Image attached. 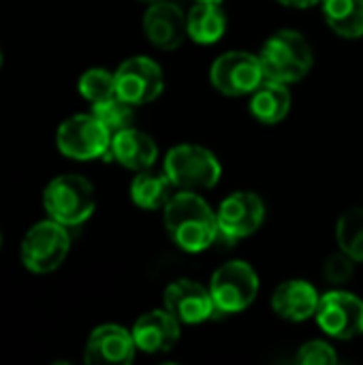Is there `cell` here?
I'll list each match as a JSON object with an SVG mask.
<instances>
[{
    "label": "cell",
    "instance_id": "20",
    "mask_svg": "<svg viewBox=\"0 0 363 365\" xmlns=\"http://www.w3.org/2000/svg\"><path fill=\"white\" fill-rule=\"evenodd\" d=\"M188 38L197 45H214L227 32V15L218 2H195L186 13Z\"/></svg>",
    "mask_w": 363,
    "mask_h": 365
},
{
    "label": "cell",
    "instance_id": "3",
    "mask_svg": "<svg viewBox=\"0 0 363 365\" xmlns=\"http://www.w3.org/2000/svg\"><path fill=\"white\" fill-rule=\"evenodd\" d=\"M165 173L178 190H210L220 182L223 167L216 154L197 143H180L171 148L163 163Z\"/></svg>",
    "mask_w": 363,
    "mask_h": 365
},
{
    "label": "cell",
    "instance_id": "27",
    "mask_svg": "<svg viewBox=\"0 0 363 365\" xmlns=\"http://www.w3.org/2000/svg\"><path fill=\"white\" fill-rule=\"evenodd\" d=\"M282 6H291V9H310V6H319L321 0H276Z\"/></svg>",
    "mask_w": 363,
    "mask_h": 365
},
{
    "label": "cell",
    "instance_id": "30",
    "mask_svg": "<svg viewBox=\"0 0 363 365\" xmlns=\"http://www.w3.org/2000/svg\"><path fill=\"white\" fill-rule=\"evenodd\" d=\"M0 66H2V53H0Z\"/></svg>",
    "mask_w": 363,
    "mask_h": 365
},
{
    "label": "cell",
    "instance_id": "7",
    "mask_svg": "<svg viewBox=\"0 0 363 365\" xmlns=\"http://www.w3.org/2000/svg\"><path fill=\"white\" fill-rule=\"evenodd\" d=\"M56 145L66 158L73 160H105L111 145V133L94 113H79L58 126Z\"/></svg>",
    "mask_w": 363,
    "mask_h": 365
},
{
    "label": "cell",
    "instance_id": "4",
    "mask_svg": "<svg viewBox=\"0 0 363 365\" xmlns=\"http://www.w3.org/2000/svg\"><path fill=\"white\" fill-rule=\"evenodd\" d=\"M43 207L51 220L64 227H79L96 207L94 186L77 173L58 175L43 192Z\"/></svg>",
    "mask_w": 363,
    "mask_h": 365
},
{
    "label": "cell",
    "instance_id": "22",
    "mask_svg": "<svg viewBox=\"0 0 363 365\" xmlns=\"http://www.w3.org/2000/svg\"><path fill=\"white\" fill-rule=\"evenodd\" d=\"M336 242L342 252L363 263V207H353L338 218Z\"/></svg>",
    "mask_w": 363,
    "mask_h": 365
},
{
    "label": "cell",
    "instance_id": "24",
    "mask_svg": "<svg viewBox=\"0 0 363 365\" xmlns=\"http://www.w3.org/2000/svg\"><path fill=\"white\" fill-rule=\"evenodd\" d=\"M92 113L103 122V126L111 133V137L124 128H131L135 122V105L126 103L120 96L92 105Z\"/></svg>",
    "mask_w": 363,
    "mask_h": 365
},
{
    "label": "cell",
    "instance_id": "26",
    "mask_svg": "<svg viewBox=\"0 0 363 365\" xmlns=\"http://www.w3.org/2000/svg\"><path fill=\"white\" fill-rule=\"evenodd\" d=\"M295 364L300 365H336L338 355L334 346L325 340H310L302 344V349L295 355Z\"/></svg>",
    "mask_w": 363,
    "mask_h": 365
},
{
    "label": "cell",
    "instance_id": "14",
    "mask_svg": "<svg viewBox=\"0 0 363 365\" xmlns=\"http://www.w3.org/2000/svg\"><path fill=\"white\" fill-rule=\"evenodd\" d=\"M135 353L137 344L133 331L124 329L122 325L107 323L90 334L83 359L90 365H128L133 364Z\"/></svg>",
    "mask_w": 363,
    "mask_h": 365
},
{
    "label": "cell",
    "instance_id": "15",
    "mask_svg": "<svg viewBox=\"0 0 363 365\" xmlns=\"http://www.w3.org/2000/svg\"><path fill=\"white\" fill-rule=\"evenodd\" d=\"M133 338L137 351L148 355H160L175 349L182 336V323L167 310H150L141 314L133 325Z\"/></svg>",
    "mask_w": 363,
    "mask_h": 365
},
{
    "label": "cell",
    "instance_id": "23",
    "mask_svg": "<svg viewBox=\"0 0 363 365\" xmlns=\"http://www.w3.org/2000/svg\"><path fill=\"white\" fill-rule=\"evenodd\" d=\"M79 94L90 103V105H98L103 101H109L113 96H118L116 92V73L107 71V68H88L81 77H79Z\"/></svg>",
    "mask_w": 363,
    "mask_h": 365
},
{
    "label": "cell",
    "instance_id": "8",
    "mask_svg": "<svg viewBox=\"0 0 363 365\" xmlns=\"http://www.w3.org/2000/svg\"><path fill=\"white\" fill-rule=\"evenodd\" d=\"M265 79L257 53L231 49L220 53L210 66V81L223 96H250Z\"/></svg>",
    "mask_w": 363,
    "mask_h": 365
},
{
    "label": "cell",
    "instance_id": "18",
    "mask_svg": "<svg viewBox=\"0 0 363 365\" xmlns=\"http://www.w3.org/2000/svg\"><path fill=\"white\" fill-rule=\"evenodd\" d=\"M291 103H293V96L287 83L263 79L261 86L250 94L248 107L257 122L265 126H276L289 115Z\"/></svg>",
    "mask_w": 363,
    "mask_h": 365
},
{
    "label": "cell",
    "instance_id": "19",
    "mask_svg": "<svg viewBox=\"0 0 363 365\" xmlns=\"http://www.w3.org/2000/svg\"><path fill=\"white\" fill-rule=\"evenodd\" d=\"M178 192L165 169L156 171L154 167L137 171V175L131 182V199L141 210H165V205L171 201V197Z\"/></svg>",
    "mask_w": 363,
    "mask_h": 365
},
{
    "label": "cell",
    "instance_id": "16",
    "mask_svg": "<svg viewBox=\"0 0 363 365\" xmlns=\"http://www.w3.org/2000/svg\"><path fill=\"white\" fill-rule=\"evenodd\" d=\"M105 160L107 163L113 160L120 167L137 173V171H143V169H150L156 165L158 145L148 133L131 126L111 137V145H109Z\"/></svg>",
    "mask_w": 363,
    "mask_h": 365
},
{
    "label": "cell",
    "instance_id": "6",
    "mask_svg": "<svg viewBox=\"0 0 363 365\" xmlns=\"http://www.w3.org/2000/svg\"><path fill=\"white\" fill-rule=\"evenodd\" d=\"M66 229L68 227L51 218L36 222L24 235V242H21L24 267L34 274H49L58 269L71 250V235Z\"/></svg>",
    "mask_w": 363,
    "mask_h": 365
},
{
    "label": "cell",
    "instance_id": "1",
    "mask_svg": "<svg viewBox=\"0 0 363 365\" xmlns=\"http://www.w3.org/2000/svg\"><path fill=\"white\" fill-rule=\"evenodd\" d=\"M163 220L171 242L188 255H199L218 242L216 212L199 192L178 190L165 205Z\"/></svg>",
    "mask_w": 363,
    "mask_h": 365
},
{
    "label": "cell",
    "instance_id": "9",
    "mask_svg": "<svg viewBox=\"0 0 363 365\" xmlns=\"http://www.w3.org/2000/svg\"><path fill=\"white\" fill-rule=\"evenodd\" d=\"M218 242L235 244L255 235L265 222V203L257 192L237 190L220 201L216 210Z\"/></svg>",
    "mask_w": 363,
    "mask_h": 365
},
{
    "label": "cell",
    "instance_id": "28",
    "mask_svg": "<svg viewBox=\"0 0 363 365\" xmlns=\"http://www.w3.org/2000/svg\"><path fill=\"white\" fill-rule=\"evenodd\" d=\"M195 2H218V4H220L223 0H195Z\"/></svg>",
    "mask_w": 363,
    "mask_h": 365
},
{
    "label": "cell",
    "instance_id": "25",
    "mask_svg": "<svg viewBox=\"0 0 363 365\" xmlns=\"http://www.w3.org/2000/svg\"><path fill=\"white\" fill-rule=\"evenodd\" d=\"M355 265L357 261L353 257H349L347 252L338 250L334 255H329L323 263V278L332 284V287H344L353 280L355 276Z\"/></svg>",
    "mask_w": 363,
    "mask_h": 365
},
{
    "label": "cell",
    "instance_id": "17",
    "mask_svg": "<svg viewBox=\"0 0 363 365\" xmlns=\"http://www.w3.org/2000/svg\"><path fill=\"white\" fill-rule=\"evenodd\" d=\"M321 293L306 280H285L272 295V310L276 317L289 323H304L315 319L319 310Z\"/></svg>",
    "mask_w": 363,
    "mask_h": 365
},
{
    "label": "cell",
    "instance_id": "12",
    "mask_svg": "<svg viewBox=\"0 0 363 365\" xmlns=\"http://www.w3.org/2000/svg\"><path fill=\"white\" fill-rule=\"evenodd\" d=\"M165 308L182 323V325H201L218 314L216 304L212 299L210 287H203L197 280L180 278L165 289L163 295Z\"/></svg>",
    "mask_w": 363,
    "mask_h": 365
},
{
    "label": "cell",
    "instance_id": "13",
    "mask_svg": "<svg viewBox=\"0 0 363 365\" xmlns=\"http://www.w3.org/2000/svg\"><path fill=\"white\" fill-rule=\"evenodd\" d=\"M143 32L156 49H178L188 38L186 13L171 0L152 2L143 13Z\"/></svg>",
    "mask_w": 363,
    "mask_h": 365
},
{
    "label": "cell",
    "instance_id": "31",
    "mask_svg": "<svg viewBox=\"0 0 363 365\" xmlns=\"http://www.w3.org/2000/svg\"><path fill=\"white\" fill-rule=\"evenodd\" d=\"M0 246H2V237H0Z\"/></svg>",
    "mask_w": 363,
    "mask_h": 365
},
{
    "label": "cell",
    "instance_id": "10",
    "mask_svg": "<svg viewBox=\"0 0 363 365\" xmlns=\"http://www.w3.org/2000/svg\"><path fill=\"white\" fill-rule=\"evenodd\" d=\"M315 319L321 331L329 338L353 340L363 334V299L342 287H336L321 295Z\"/></svg>",
    "mask_w": 363,
    "mask_h": 365
},
{
    "label": "cell",
    "instance_id": "21",
    "mask_svg": "<svg viewBox=\"0 0 363 365\" xmlns=\"http://www.w3.org/2000/svg\"><path fill=\"white\" fill-rule=\"evenodd\" d=\"M327 26L342 38L363 36V0H321Z\"/></svg>",
    "mask_w": 363,
    "mask_h": 365
},
{
    "label": "cell",
    "instance_id": "11",
    "mask_svg": "<svg viewBox=\"0 0 363 365\" xmlns=\"http://www.w3.org/2000/svg\"><path fill=\"white\" fill-rule=\"evenodd\" d=\"M113 73L118 96L135 107L156 101L165 90V73L160 64L148 56H133Z\"/></svg>",
    "mask_w": 363,
    "mask_h": 365
},
{
    "label": "cell",
    "instance_id": "5",
    "mask_svg": "<svg viewBox=\"0 0 363 365\" xmlns=\"http://www.w3.org/2000/svg\"><path fill=\"white\" fill-rule=\"evenodd\" d=\"M261 280L255 267L242 259L223 263L210 278V293L218 314H237L250 308L259 295Z\"/></svg>",
    "mask_w": 363,
    "mask_h": 365
},
{
    "label": "cell",
    "instance_id": "2",
    "mask_svg": "<svg viewBox=\"0 0 363 365\" xmlns=\"http://www.w3.org/2000/svg\"><path fill=\"white\" fill-rule=\"evenodd\" d=\"M259 60L265 79L291 86L302 81L310 73L315 64V51L308 38L300 30L282 28L276 30L263 43L259 51Z\"/></svg>",
    "mask_w": 363,
    "mask_h": 365
},
{
    "label": "cell",
    "instance_id": "29",
    "mask_svg": "<svg viewBox=\"0 0 363 365\" xmlns=\"http://www.w3.org/2000/svg\"><path fill=\"white\" fill-rule=\"evenodd\" d=\"M141 2H145V4H152V2H158V0H141Z\"/></svg>",
    "mask_w": 363,
    "mask_h": 365
}]
</instances>
